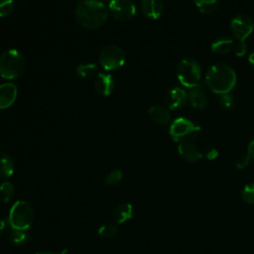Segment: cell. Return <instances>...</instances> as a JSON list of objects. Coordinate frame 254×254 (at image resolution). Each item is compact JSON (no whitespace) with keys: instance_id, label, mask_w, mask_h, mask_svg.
I'll return each mask as SVG.
<instances>
[{"instance_id":"1","label":"cell","mask_w":254,"mask_h":254,"mask_svg":"<svg viewBox=\"0 0 254 254\" xmlns=\"http://www.w3.org/2000/svg\"><path fill=\"white\" fill-rule=\"evenodd\" d=\"M74 17L83 28L97 29L105 24L108 9L99 0H82L75 7Z\"/></svg>"},{"instance_id":"2","label":"cell","mask_w":254,"mask_h":254,"mask_svg":"<svg viewBox=\"0 0 254 254\" xmlns=\"http://www.w3.org/2000/svg\"><path fill=\"white\" fill-rule=\"evenodd\" d=\"M206 85L216 94L229 93L236 84V73L234 69L225 64L211 65L205 75Z\"/></svg>"},{"instance_id":"3","label":"cell","mask_w":254,"mask_h":254,"mask_svg":"<svg viewBox=\"0 0 254 254\" xmlns=\"http://www.w3.org/2000/svg\"><path fill=\"white\" fill-rule=\"evenodd\" d=\"M26 62L23 55L15 50H8L0 55V76L6 79H15L25 70Z\"/></svg>"},{"instance_id":"4","label":"cell","mask_w":254,"mask_h":254,"mask_svg":"<svg viewBox=\"0 0 254 254\" xmlns=\"http://www.w3.org/2000/svg\"><path fill=\"white\" fill-rule=\"evenodd\" d=\"M34 221V210L25 200H17L10 209L8 222L13 229L28 230Z\"/></svg>"},{"instance_id":"5","label":"cell","mask_w":254,"mask_h":254,"mask_svg":"<svg viewBox=\"0 0 254 254\" xmlns=\"http://www.w3.org/2000/svg\"><path fill=\"white\" fill-rule=\"evenodd\" d=\"M201 132V128L190 119L179 117L175 119L169 129L170 136L176 142H192Z\"/></svg>"},{"instance_id":"6","label":"cell","mask_w":254,"mask_h":254,"mask_svg":"<svg viewBox=\"0 0 254 254\" xmlns=\"http://www.w3.org/2000/svg\"><path fill=\"white\" fill-rule=\"evenodd\" d=\"M201 68L199 64L192 59H185L180 62L177 67L178 80L186 87L192 88L199 85Z\"/></svg>"},{"instance_id":"7","label":"cell","mask_w":254,"mask_h":254,"mask_svg":"<svg viewBox=\"0 0 254 254\" xmlns=\"http://www.w3.org/2000/svg\"><path fill=\"white\" fill-rule=\"evenodd\" d=\"M125 63V53L117 45H107L99 53V64L105 70H114Z\"/></svg>"},{"instance_id":"8","label":"cell","mask_w":254,"mask_h":254,"mask_svg":"<svg viewBox=\"0 0 254 254\" xmlns=\"http://www.w3.org/2000/svg\"><path fill=\"white\" fill-rule=\"evenodd\" d=\"M254 29V23L247 15L240 14L235 16L230 22V30L237 41L244 42Z\"/></svg>"},{"instance_id":"9","label":"cell","mask_w":254,"mask_h":254,"mask_svg":"<svg viewBox=\"0 0 254 254\" xmlns=\"http://www.w3.org/2000/svg\"><path fill=\"white\" fill-rule=\"evenodd\" d=\"M108 12L118 21H127L136 13V7L132 0H110Z\"/></svg>"},{"instance_id":"10","label":"cell","mask_w":254,"mask_h":254,"mask_svg":"<svg viewBox=\"0 0 254 254\" xmlns=\"http://www.w3.org/2000/svg\"><path fill=\"white\" fill-rule=\"evenodd\" d=\"M115 86L114 78L107 72H99L94 78V88L102 96L111 94Z\"/></svg>"},{"instance_id":"11","label":"cell","mask_w":254,"mask_h":254,"mask_svg":"<svg viewBox=\"0 0 254 254\" xmlns=\"http://www.w3.org/2000/svg\"><path fill=\"white\" fill-rule=\"evenodd\" d=\"M17 86L14 83L6 82L0 84V109L10 107L17 98Z\"/></svg>"},{"instance_id":"12","label":"cell","mask_w":254,"mask_h":254,"mask_svg":"<svg viewBox=\"0 0 254 254\" xmlns=\"http://www.w3.org/2000/svg\"><path fill=\"white\" fill-rule=\"evenodd\" d=\"M180 156L187 162L195 163L202 158L201 152L192 142H183L178 146Z\"/></svg>"},{"instance_id":"13","label":"cell","mask_w":254,"mask_h":254,"mask_svg":"<svg viewBox=\"0 0 254 254\" xmlns=\"http://www.w3.org/2000/svg\"><path fill=\"white\" fill-rule=\"evenodd\" d=\"M188 99L187 92L181 87H174L168 91L166 94V104L167 106L174 110L183 106Z\"/></svg>"},{"instance_id":"14","label":"cell","mask_w":254,"mask_h":254,"mask_svg":"<svg viewBox=\"0 0 254 254\" xmlns=\"http://www.w3.org/2000/svg\"><path fill=\"white\" fill-rule=\"evenodd\" d=\"M164 10V4L162 0H142L141 11L150 19H158Z\"/></svg>"},{"instance_id":"15","label":"cell","mask_w":254,"mask_h":254,"mask_svg":"<svg viewBox=\"0 0 254 254\" xmlns=\"http://www.w3.org/2000/svg\"><path fill=\"white\" fill-rule=\"evenodd\" d=\"M188 99L190 105L195 109H203L207 104V95L200 85L190 88L188 94Z\"/></svg>"},{"instance_id":"16","label":"cell","mask_w":254,"mask_h":254,"mask_svg":"<svg viewBox=\"0 0 254 254\" xmlns=\"http://www.w3.org/2000/svg\"><path fill=\"white\" fill-rule=\"evenodd\" d=\"M234 46V41L228 36H221L215 39L211 44V51L218 55L228 54Z\"/></svg>"},{"instance_id":"17","label":"cell","mask_w":254,"mask_h":254,"mask_svg":"<svg viewBox=\"0 0 254 254\" xmlns=\"http://www.w3.org/2000/svg\"><path fill=\"white\" fill-rule=\"evenodd\" d=\"M149 115L156 123L165 125L170 121V112L167 108L161 105L151 106L149 109Z\"/></svg>"},{"instance_id":"18","label":"cell","mask_w":254,"mask_h":254,"mask_svg":"<svg viewBox=\"0 0 254 254\" xmlns=\"http://www.w3.org/2000/svg\"><path fill=\"white\" fill-rule=\"evenodd\" d=\"M14 169L13 159L8 154L0 152V179L10 178L14 173Z\"/></svg>"},{"instance_id":"19","label":"cell","mask_w":254,"mask_h":254,"mask_svg":"<svg viewBox=\"0 0 254 254\" xmlns=\"http://www.w3.org/2000/svg\"><path fill=\"white\" fill-rule=\"evenodd\" d=\"M133 206L128 202L120 203L114 210V220L117 223H124L132 217Z\"/></svg>"},{"instance_id":"20","label":"cell","mask_w":254,"mask_h":254,"mask_svg":"<svg viewBox=\"0 0 254 254\" xmlns=\"http://www.w3.org/2000/svg\"><path fill=\"white\" fill-rule=\"evenodd\" d=\"M195 6L201 13L211 14L218 7V0H193Z\"/></svg>"},{"instance_id":"21","label":"cell","mask_w":254,"mask_h":254,"mask_svg":"<svg viewBox=\"0 0 254 254\" xmlns=\"http://www.w3.org/2000/svg\"><path fill=\"white\" fill-rule=\"evenodd\" d=\"M14 196V186L10 182H4L0 186V200L4 203L9 202Z\"/></svg>"},{"instance_id":"22","label":"cell","mask_w":254,"mask_h":254,"mask_svg":"<svg viewBox=\"0 0 254 254\" xmlns=\"http://www.w3.org/2000/svg\"><path fill=\"white\" fill-rule=\"evenodd\" d=\"M96 72V64H80L76 68V73L78 76L82 78H89L93 76Z\"/></svg>"},{"instance_id":"23","label":"cell","mask_w":254,"mask_h":254,"mask_svg":"<svg viewBox=\"0 0 254 254\" xmlns=\"http://www.w3.org/2000/svg\"><path fill=\"white\" fill-rule=\"evenodd\" d=\"M117 233V227L113 223H105L98 229V234L105 238H111Z\"/></svg>"},{"instance_id":"24","label":"cell","mask_w":254,"mask_h":254,"mask_svg":"<svg viewBox=\"0 0 254 254\" xmlns=\"http://www.w3.org/2000/svg\"><path fill=\"white\" fill-rule=\"evenodd\" d=\"M10 239L15 244H22L28 240V234L25 230L13 229L10 232Z\"/></svg>"},{"instance_id":"25","label":"cell","mask_w":254,"mask_h":254,"mask_svg":"<svg viewBox=\"0 0 254 254\" xmlns=\"http://www.w3.org/2000/svg\"><path fill=\"white\" fill-rule=\"evenodd\" d=\"M241 196L243 200H245L248 203L254 204V182L247 184L241 192Z\"/></svg>"},{"instance_id":"26","label":"cell","mask_w":254,"mask_h":254,"mask_svg":"<svg viewBox=\"0 0 254 254\" xmlns=\"http://www.w3.org/2000/svg\"><path fill=\"white\" fill-rule=\"evenodd\" d=\"M122 179V172L120 170H114L110 172L105 178V183L108 186H114L118 184Z\"/></svg>"},{"instance_id":"27","label":"cell","mask_w":254,"mask_h":254,"mask_svg":"<svg viewBox=\"0 0 254 254\" xmlns=\"http://www.w3.org/2000/svg\"><path fill=\"white\" fill-rule=\"evenodd\" d=\"M14 8V0H0V17L9 15Z\"/></svg>"},{"instance_id":"28","label":"cell","mask_w":254,"mask_h":254,"mask_svg":"<svg viewBox=\"0 0 254 254\" xmlns=\"http://www.w3.org/2000/svg\"><path fill=\"white\" fill-rule=\"evenodd\" d=\"M233 50H234V54L235 56L237 57H243L246 53V45L244 42H241V41H237L236 43H234V46H233Z\"/></svg>"},{"instance_id":"29","label":"cell","mask_w":254,"mask_h":254,"mask_svg":"<svg viewBox=\"0 0 254 254\" xmlns=\"http://www.w3.org/2000/svg\"><path fill=\"white\" fill-rule=\"evenodd\" d=\"M250 159H251V157L248 153H245V154L241 155L236 161V167L238 169H244L245 167L248 166V164L250 162Z\"/></svg>"},{"instance_id":"30","label":"cell","mask_w":254,"mask_h":254,"mask_svg":"<svg viewBox=\"0 0 254 254\" xmlns=\"http://www.w3.org/2000/svg\"><path fill=\"white\" fill-rule=\"evenodd\" d=\"M233 103H234V99L229 93H225V94L221 95V97H220L221 106H223L224 108H230V107H232Z\"/></svg>"},{"instance_id":"31","label":"cell","mask_w":254,"mask_h":254,"mask_svg":"<svg viewBox=\"0 0 254 254\" xmlns=\"http://www.w3.org/2000/svg\"><path fill=\"white\" fill-rule=\"evenodd\" d=\"M204 156H205V158L208 159V160H214V159H216L217 156H218V151H217L216 149H214V148L207 149V150L205 151V153H204Z\"/></svg>"},{"instance_id":"32","label":"cell","mask_w":254,"mask_h":254,"mask_svg":"<svg viewBox=\"0 0 254 254\" xmlns=\"http://www.w3.org/2000/svg\"><path fill=\"white\" fill-rule=\"evenodd\" d=\"M247 153L250 155L251 159H254V138L251 140V142H250L249 145H248Z\"/></svg>"},{"instance_id":"33","label":"cell","mask_w":254,"mask_h":254,"mask_svg":"<svg viewBox=\"0 0 254 254\" xmlns=\"http://www.w3.org/2000/svg\"><path fill=\"white\" fill-rule=\"evenodd\" d=\"M6 227H7V222L5 220L0 219V234L6 229Z\"/></svg>"},{"instance_id":"34","label":"cell","mask_w":254,"mask_h":254,"mask_svg":"<svg viewBox=\"0 0 254 254\" xmlns=\"http://www.w3.org/2000/svg\"><path fill=\"white\" fill-rule=\"evenodd\" d=\"M248 62H249V64L254 67V52H253L252 54H250V56H249V58H248Z\"/></svg>"},{"instance_id":"35","label":"cell","mask_w":254,"mask_h":254,"mask_svg":"<svg viewBox=\"0 0 254 254\" xmlns=\"http://www.w3.org/2000/svg\"><path fill=\"white\" fill-rule=\"evenodd\" d=\"M37 254H56V253H53V252H40V253H37Z\"/></svg>"}]
</instances>
